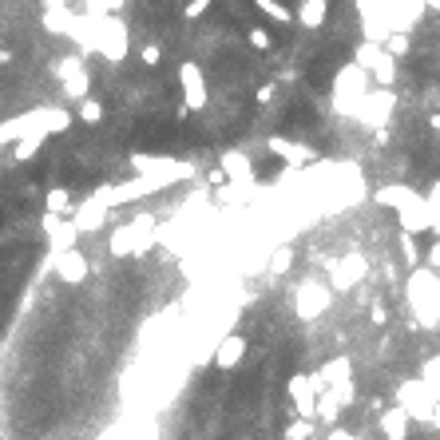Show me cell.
I'll use <instances>...</instances> for the list:
<instances>
[{"label": "cell", "mask_w": 440, "mask_h": 440, "mask_svg": "<svg viewBox=\"0 0 440 440\" xmlns=\"http://www.w3.org/2000/svg\"><path fill=\"white\" fill-rule=\"evenodd\" d=\"M270 266H274V274H286V270L294 266V250H290V246L274 250V262H270Z\"/></svg>", "instance_id": "cell-12"}, {"label": "cell", "mask_w": 440, "mask_h": 440, "mask_svg": "<svg viewBox=\"0 0 440 440\" xmlns=\"http://www.w3.org/2000/svg\"><path fill=\"white\" fill-rule=\"evenodd\" d=\"M242 357H246V337L231 333V337L219 345V353H214V365H219V369H234V365H242Z\"/></svg>", "instance_id": "cell-3"}, {"label": "cell", "mask_w": 440, "mask_h": 440, "mask_svg": "<svg viewBox=\"0 0 440 440\" xmlns=\"http://www.w3.org/2000/svg\"><path fill=\"white\" fill-rule=\"evenodd\" d=\"M56 278L68 282V286H80L88 278V258L80 250H60L56 254Z\"/></svg>", "instance_id": "cell-1"}, {"label": "cell", "mask_w": 440, "mask_h": 440, "mask_svg": "<svg viewBox=\"0 0 440 440\" xmlns=\"http://www.w3.org/2000/svg\"><path fill=\"white\" fill-rule=\"evenodd\" d=\"M385 318H389V313H385V306H373V321H377V325H385Z\"/></svg>", "instance_id": "cell-18"}, {"label": "cell", "mask_w": 440, "mask_h": 440, "mask_svg": "<svg viewBox=\"0 0 440 440\" xmlns=\"http://www.w3.org/2000/svg\"><path fill=\"white\" fill-rule=\"evenodd\" d=\"M333 294L325 290V286H306V290H298V313L301 318H318V313L330 310Z\"/></svg>", "instance_id": "cell-2"}, {"label": "cell", "mask_w": 440, "mask_h": 440, "mask_svg": "<svg viewBox=\"0 0 440 440\" xmlns=\"http://www.w3.org/2000/svg\"><path fill=\"white\" fill-rule=\"evenodd\" d=\"M424 381H429V385H436V389H440V361H436V365H429V369H424Z\"/></svg>", "instance_id": "cell-15"}, {"label": "cell", "mask_w": 440, "mask_h": 440, "mask_svg": "<svg viewBox=\"0 0 440 440\" xmlns=\"http://www.w3.org/2000/svg\"><path fill=\"white\" fill-rule=\"evenodd\" d=\"M44 207H48L52 214H68V210H71V195L64 187H52L48 195H44Z\"/></svg>", "instance_id": "cell-9"}, {"label": "cell", "mask_w": 440, "mask_h": 440, "mask_svg": "<svg viewBox=\"0 0 440 440\" xmlns=\"http://www.w3.org/2000/svg\"><path fill=\"white\" fill-rule=\"evenodd\" d=\"M32 155H36V139H28V143L16 147V159H32Z\"/></svg>", "instance_id": "cell-14"}, {"label": "cell", "mask_w": 440, "mask_h": 440, "mask_svg": "<svg viewBox=\"0 0 440 440\" xmlns=\"http://www.w3.org/2000/svg\"><path fill=\"white\" fill-rule=\"evenodd\" d=\"M310 436H313V420L310 417L294 420L290 429H286V440H310Z\"/></svg>", "instance_id": "cell-11"}, {"label": "cell", "mask_w": 440, "mask_h": 440, "mask_svg": "<svg viewBox=\"0 0 440 440\" xmlns=\"http://www.w3.org/2000/svg\"><path fill=\"white\" fill-rule=\"evenodd\" d=\"M183 83H187V103H190V108H202V100H207V88H202L199 71L187 68V71H183Z\"/></svg>", "instance_id": "cell-6"}, {"label": "cell", "mask_w": 440, "mask_h": 440, "mask_svg": "<svg viewBox=\"0 0 440 440\" xmlns=\"http://www.w3.org/2000/svg\"><path fill=\"white\" fill-rule=\"evenodd\" d=\"M432 420H436V429H440V400L432 405Z\"/></svg>", "instance_id": "cell-19"}, {"label": "cell", "mask_w": 440, "mask_h": 440, "mask_svg": "<svg viewBox=\"0 0 440 440\" xmlns=\"http://www.w3.org/2000/svg\"><path fill=\"white\" fill-rule=\"evenodd\" d=\"M409 417H412V412L405 409V405L381 412V432H385V436H405V432H409Z\"/></svg>", "instance_id": "cell-4"}, {"label": "cell", "mask_w": 440, "mask_h": 440, "mask_svg": "<svg viewBox=\"0 0 440 440\" xmlns=\"http://www.w3.org/2000/svg\"><path fill=\"white\" fill-rule=\"evenodd\" d=\"M377 202H381V207L405 210L409 202H417V195H412V190H405V187H385V190H377Z\"/></svg>", "instance_id": "cell-5"}, {"label": "cell", "mask_w": 440, "mask_h": 440, "mask_svg": "<svg viewBox=\"0 0 440 440\" xmlns=\"http://www.w3.org/2000/svg\"><path fill=\"white\" fill-rule=\"evenodd\" d=\"M100 115H103L100 100H83V103H80V120H83V123H100Z\"/></svg>", "instance_id": "cell-13"}, {"label": "cell", "mask_w": 440, "mask_h": 440, "mask_svg": "<svg viewBox=\"0 0 440 440\" xmlns=\"http://www.w3.org/2000/svg\"><path fill=\"white\" fill-rule=\"evenodd\" d=\"M361 270H365V262H361V258H345V266L333 274V286H337V290H349L353 282H357Z\"/></svg>", "instance_id": "cell-7"}, {"label": "cell", "mask_w": 440, "mask_h": 440, "mask_svg": "<svg viewBox=\"0 0 440 440\" xmlns=\"http://www.w3.org/2000/svg\"><path fill=\"white\" fill-rule=\"evenodd\" d=\"M143 60H147V64H159V48H143Z\"/></svg>", "instance_id": "cell-17"}, {"label": "cell", "mask_w": 440, "mask_h": 440, "mask_svg": "<svg viewBox=\"0 0 440 440\" xmlns=\"http://www.w3.org/2000/svg\"><path fill=\"white\" fill-rule=\"evenodd\" d=\"M397 242H400V254H405V262H409V266H417V262H420V250H417V242H412V231H400Z\"/></svg>", "instance_id": "cell-10"}, {"label": "cell", "mask_w": 440, "mask_h": 440, "mask_svg": "<svg viewBox=\"0 0 440 440\" xmlns=\"http://www.w3.org/2000/svg\"><path fill=\"white\" fill-rule=\"evenodd\" d=\"M250 44L254 48H270V36L266 32H250Z\"/></svg>", "instance_id": "cell-16"}, {"label": "cell", "mask_w": 440, "mask_h": 440, "mask_svg": "<svg viewBox=\"0 0 440 440\" xmlns=\"http://www.w3.org/2000/svg\"><path fill=\"white\" fill-rule=\"evenodd\" d=\"M385 440H405V436H385Z\"/></svg>", "instance_id": "cell-20"}, {"label": "cell", "mask_w": 440, "mask_h": 440, "mask_svg": "<svg viewBox=\"0 0 440 440\" xmlns=\"http://www.w3.org/2000/svg\"><path fill=\"white\" fill-rule=\"evenodd\" d=\"M100 222H103V207H95V202L76 210V226H80V231H95Z\"/></svg>", "instance_id": "cell-8"}]
</instances>
